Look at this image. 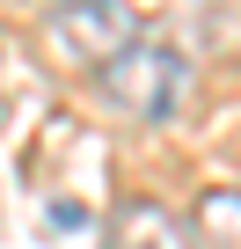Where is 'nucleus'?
Returning <instances> with one entry per match:
<instances>
[{"label": "nucleus", "mask_w": 241, "mask_h": 249, "mask_svg": "<svg viewBox=\"0 0 241 249\" xmlns=\"http://www.w3.org/2000/svg\"><path fill=\"white\" fill-rule=\"evenodd\" d=\"M183 81H190L183 52H168V44H154V37H139V44L117 52L110 66H95L102 103H110V110H125L132 124H161V117L183 103Z\"/></svg>", "instance_id": "obj_1"}, {"label": "nucleus", "mask_w": 241, "mask_h": 249, "mask_svg": "<svg viewBox=\"0 0 241 249\" xmlns=\"http://www.w3.org/2000/svg\"><path fill=\"white\" fill-rule=\"evenodd\" d=\"M139 8L132 0H59L51 8V44L73 66H110L125 44H139Z\"/></svg>", "instance_id": "obj_2"}, {"label": "nucleus", "mask_w": 241, "mask_h": 249, "mask_svg": "<svg viewBox=\"0 0 241 249\" xmlns=\"http://www.w3.org/2000/svg\"><path fill=\"white\" fill-rule=\"evenodd\" d=\"M110 249H190V234H183V220H176L168 205L132 198L125 213H117V242H110Z\"/></svg>", "instance_id": "obj_3"}, {"label": "nucleus", "mask_w": 241, "mask_h": 249, "mask_svg": "<svg viewBox=\"0 0 241 249\" xmlns=\"http://www.w3.org/2000/svg\"><path fill=\"white\" fill-rule=\"evenodd\" d=\"M190 249H241V191H205L197 198V242Z\"/></svg>", "instance_id": "obj_4"}]
</instances>
